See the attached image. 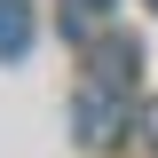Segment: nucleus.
Returning a JSON list of instances; mask_svg holds the SVG:
<instances>
[{"label":"nucleus","instance_id":"7ed1b4c3","mask_svg":"<svg viewBox=\"0 0 158 158\" xmlns=\"http://www.w3.org/2000/svg\"><path fill=\"white\" fill-rule=\"evenodd\" d=\"M103 24H111V0H63V40H103Z\"/></svg>","mask_w":158,"mask_h":158},{"label":"nucleus","instance_id":"f03ea898","mask_svg":"<svg viewBox=\"0 0 158 158\" xmlns=\"http://www.w3.org/2000/svg\"><path fill=\"white\" fill-rule=\"evenodd\" d=\"M32 48V0H0V63H16Z\"/></svg>","mask_w":158,"mask_h":158},{"label":"nucleus","instance_id":"f257e3e1","mask_svg":"<svg viewBox=\"0 0 158 158\" xmlns=\"http://www.w3.org/2000/svg\"><path fill=\"white\" fill-rule=\"evenodd\" d=\"M127 118H135V87L87 79V87L71 95V135H79V150H111V142L127 135Z\"/></svg>","mask_w":158,"mask_h":158},{"label":"nucleus","instance_id":"39448f33","mask_svg":"<svg viewBox=\"0 0 158 158\" xmlns=\"http://www.w3.org/2000/svg\"><path fill=\"white\" fill-rule=\"evenodd\" d=\"M142 8H150V16H158V0H142Z\"/></svg>","mask_w":158,"mask_h":158},{"label":"nucleus","instance_id":"20e7f679","mask_svg":"<svg viewBox=\"0 0 158 158\" xmlns=\"http://www.w3.org/2000/svg\"><path fill=\"white\" fill-rule=\"evenodd\" d=\"M142 142H150V150H158V95L142 103Z\"/></svg>","mask_w":158,"mask_h":158}]
</instances>
